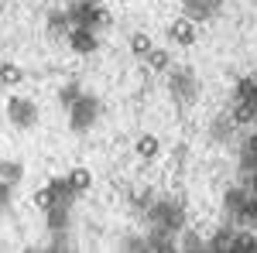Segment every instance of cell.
I'll return each instance as SVG.
<instances>
[{"instance_id":"7","label":"cell","mask_w":257,"mask_h":253,"mask_svg":"<svg viewBox=\"0 0 257 253\" xmlns=\"http://www.w3.org/2000/svg\"><path fill=\"white\" fill-rule=\"evenodd\" d=\"M219 7H223V0H185L182 4V14L202 24V21H209L213 14H219Z\"/></svg>"},{"instance_id":"17","label":"cell","mask_w":257,"mask_h":253,"mask_svg":"<svg viewBox=\"0 0 257 253\" xmlns=\"http://www.w3.org/2000/svg\"><path fill=\"white\" fill-rule=\"evenodd\" d=\"M21 79H24V69L21 65H0V86H18Z\"/></svg>"},{"instance_id":"22","label":"cell","mask_w":257,"mask_h":253,"mask_svg":"<svg viewBox=\"0 0 257 253\" xmlns=\"http://www.w3.org/2000/svg\"><path fill=\"white\" fill-rule=\"evenodd\" d=\"M138 154H141V157H155V154H158V137L144 134V137L138 140Z\"/></svg>"},{"instance_id":"11","label":"cell","mask_w":257,"mask_h":253,"mask_svg":"<svg viewBox=\"0 0 257 253\" xmlns=\"http://www.w3.org/2000/svg\"><path fill=\"white\" fill-rule=\"evenodd\" d=\"M230 117L237 120V123H254V120H257V103L240 99V103H233V113H230Z\"/></svg>"},{"instance_id":"16","label":"cell","mask_w":257,"mask_h":253,"mask_svg":"<svg viewBox=\"0 0 257 253\" xmlns=\"http://www.w3.org/2000/svg\"><path fill=\"white\" fill-rule=\"evenodd\" d=\"M35 205H41L45 212H48L52 205H62V202H59V192H55L52 185H45V188H38V192H35Z\"/></svg>"},{"instance_id":"4","label":"cell","mask_w":257,"mask_h":253,"mask_svg":"<svg viewBox=\"0 0 257 253\" xmlns=\"http://www.w3.org/2000/svg\"><path fill=\"white\" fill-rule=\"evenodd\" d=\"M7 117H11L14 127L31 130V127L38 123V106H35L31 99H24V96H11V99H7Z\"/></svg>"},{"instance_id":"1","label":"cell","mask_w":257,"mask_h":253,"mask_svg":"<svg viewBox=\"0 0 257 253\" xmlns=\"http://www.w3.org/2000/svg\"><path fill=\"white\" fill-rule=\"evenodd\" d=\"M168 93H172V99H175V103H182V106L196 103V96H199V79H196V72H192L189 65L168 69Z\"/></svg>"},{"instance_id":"24","label":"cell","mask_w":257,"mask_h":253,"mask_svg":"<svg viewBox=\"0 0 257 253\" xmlns=\"http://www.w3.org/2000/svg\"><path fill=\"white\" fill-rule=\"evenodd\" d=\"M0 205H11V181L0 178Z\"/></svg>"},{"instance_id":"10","label":"cell","mask_w":257,"mask_h":253,"mask_svg":"<svg viewBox=\"0 0 257 253\" xmlns=\"http://www.w3.org/2000/svg\"><path fill=\"white\" fill-rule=\"evenodd\" d=\"M69 24H72V18H69V14H52V18H48V35H52L55 41H59V38H69V31H72Z\"/></svg>"},{"instance_id":"25","label":"cell","mask_w":257,"mask_h":253,"mask_svg":"<svg viewBox=\"0 0 257 253\" xmlns=\"http://www.w3.org/2000/svg\"><path fill=\"white\" fill-rule=\"evenodd\" d=\"M182 246H185V250H199V246H202V243H199L196 236H185V243H182Z\"/></svg>"},{"instance_id":"23","label":"cell","mask_w":257,"mask_h":253,"mask_svg":"<svg viewBox=\"0 0 257 253\" xmlns=\"http://www.w3.org/2000/svg\"><path fill=\"white\" fill-rule=\"evenodd\" d=\"M79 96H82V93H79V86H76V82H69V86H65V89L59 93V99L65 103V106H72V103H76Z\"/></svg>"},{"instance_id":"2","label":"cell","mask_w":257,"mask_h":253,"mask_svg":"<svg viewBox=\"0 0 257 253\" xmlns=\"http://www.w3.org/2000/svg\"><path fill=\"white\" fill-rule=\"evenodd\" d=\"M99 117V103L96 96H79L72 106H69V127L76 130V134H86Z\"/></svg>"},{"instance_id":"6","label":"cell","mask_w":257,"mask_h":253,"mask_svg":"<svg viewBox=\"0 0 257 253\" xmlns=\"http://www.w3.org/2000/svg\"><path fill=\"white\" fill-rule=\"evenodd\" d=\"M168 38L175 41V45H185V48H189V45H196V38H199L196 21L185 18V14H182V18H175L172 24H168Z\"/></svg>"},{"instance_id":"15","label":"cell","mask_w":257,"mask_h":253,"mask_svg":"<svg viewBox=\"0 0 257 253\" xmlns=\"http://www.w3.org/2000/svg\"><path fill=\"white\" fill-rule=\"evenodd\" d=\"M168 65H172V59H168L165 48H151L148 52V69L151 72H168Z\"/></svg>"},{"instance_id":"18","label":"cell","mask_w":257,"mask_h":253,"mask_svg":"<svg viewBox=\"0 0 257 253\" xmlns=\"http://www.w3.org/2000/svg\"><path fill=\"white\" fill-rule=\"evenodd\" d=\"M233 233H237V229H219L216 236H213V239H209V250L213 253H230V243H233Z\"/></svg>"},{"instance_id":"3","label":"cell","mask_w":257,"mask_h":253,"mask_svg":"<svg viewBox=\"0 0 257 253\" xmlns=\"http://www.w3.org/2000/svg\"><path fill=\"white\" fill-rule=\"evenodd\" d=\"M148 215H151L155 229H165V233L182 229V205H175V202H158V205L148 209Z\"/></svg>"},{"instance_id":"8","label":"cell","mask_w":257,"mask_h":253,"mask_svg":"<svg viewBox=\"0 0 257 253\" xmlns=\"http://www.w3.org/2000/svg\"><path fill=\"white\" fill-rule=\"evenodd\" d=\"M226 212L233 219H247V205H250V188H230L226 198H223Z\"/></svg>"},{"instance_id":"5","label":"cell","mask_w":257,"mask_h":253,"mask_svg":"<svg viewBox=\"0 0 257 253\" xmlns=\"http://www.w3.org/2000/svg\"><path fill=\"white\" fill-rule=\"evenodd\" d=\"M69 18H72V28H93L96 31L99 24H106V11L96 7V0H79L69 11Z\"/></svg>"},{"instance_id":"13","label":"cell","mask_w":257,"mask_h":253,"mask_svg":"<svg viewBox=\"0 0 257 253\" xmlns=\"http://www.w3.org/2000/svg\"><path fill=\"white\" fill-rule=\"evenodd\" d=\"M65 222H69V205H52L48 209V229L52 233H62Z\"/></svg>"},{"instance_id":"9","label":"cell","mask_w":257,"mask_h":253,"mask_svg":"<svg viewBox=\"0 0 257 253\" xmlns=\"http://www.w3.org/2000/svg\"><path fill=\"white\" fill-rule=\"evenodd\" d=\"M69 45H72V52H79V55L96 52V35H93V28H72V31H69Z\"/></svg>"},{"instance_id":"12","label":"cell","mask_w":257,"mask_h":253,"mask_svg":"<svg viewBox=\"0 0 257 253\" xmlns=\"http://www.w3.org/2000/svg\"><path fill=\"white\" fill-rule=\"evenodd\" d=\"M230 253H257V233H233Z\"/></svg>"},{"instance_id":"14","label":"cell","mask_w":257,"mask_h":253,"mask_svg":"<svg viewBox=\"0 0 257 253\" xmlns=\"http://www.w3.org/2000/svg\"><path fill=\"white\" fill-rule=\"evenodd\" d=\"M69 185H72V192L79 195V192H86V188H89V185H93V175H89V171H86V168H72V171H69Z\"/></svg>"},{"instance_id":"19","label":"cell","mask_w":257,"mask_h":253,"mask_svg":"<svg viewBox=\"0 0 257 253\" xmlns=\"http://www.w3.org/2000/svg\"><path fill=\"white\" fill-rule=\"evenodd\" d=\"M151 48H155V45H151V38H148L144 31H138V35L131 38V52H134L138 59H148V52H151Z\"/></svg>"},{"instance_id":"20","label":"cell","mask_w":257,"mask_h":253,"mask_svg":"<svg viewBox=\"0 0 257 253\" xmlns=\"http://www.w3.org/2000/svg\"><path fill=\"white\" fill-rule=\"evenodd\" d=\"M21 175H24V168H21L18 161H0V178H7L14 185V181H21Z\"/></svg>"},{"instance_id":"21","label":"cell","mask_w":257,"mask_h":253,"mask_svg":"<svg viewBox=\"0 0 257 253\" xmlns=\"http://www.w3.org/2000/svg\"><path fill=\"white\" fill-rule=\"evenodd\" d=\"M233 127H237V120H233V117H219L216 127H213V137H216V140H226V137L233 134Z\"/></svg>"}]
</instances>
